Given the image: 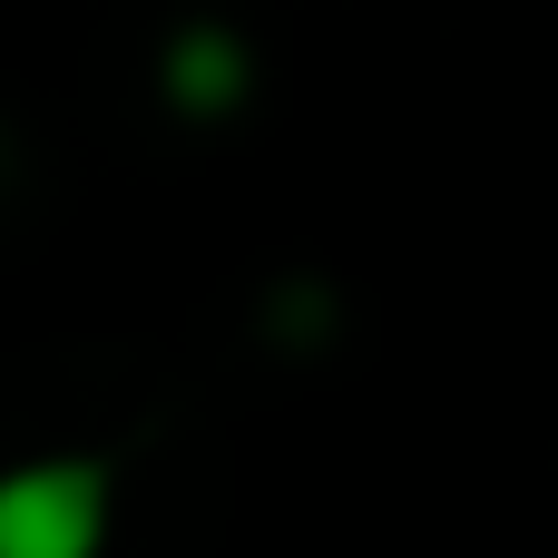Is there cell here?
Returning <instances> with one entry per match:
<instances>
[{
	"instance_id": "2",
	"label": "cell",
	"mask_w": 558,
	"mask_h": 558,
	"mask_svg": "<svg viewBox=\"0 0 558 558\" xmlns=\"http://www.w3.org/2000/svg\"><path fill=\"white\" fill-rule=\"evenodd\" d=\"M245 78H255V59H245L235 29H177V49H167V98H177L186 118H226V108L245 98Z\"/></svg>"
},
{
	"instance_id": "1",
	"label": "cell",
	"mask_w": 558,
	"mask_h": 558,
	"mask_svg": "<svg viewBox=\"0 0 558 558\" xmlns=\"http://www.w3.org/2000/svg\"><path fill=\"white\" fill-rule=\"evenodd\" d=\"M108 481L88 461H29L0 481V558H98Z\"/></svg>"
}]
</instances>
